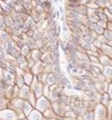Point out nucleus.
Listing matches in <instances>:
<instances>
[{
  "mask_svg": "<svg viewBox=\"0 0 112 120\" xmlns=\"http://www.w3.org/2000/svg\"><path fill=\"white\" fill-rule=\"evenodd\" d=\"M0 118L2 119H6V120H17V116L14 112L6 110V111H2L0 112Z\"/></svg>",
  "mask_w": 112,
  "mask_h": 120,
  "instance_id": "obj_1",
  "label": "nucleus"
},
{
  "mask_svg": "<svg viewBox=\"0 0 112 120\" xmlns=\"http://www.w3.org/2000/svg\"><path fill=\"white\" fill-rule=\"evenodd\" d=\"M30 120H41V116L37 111H33L32 114L30 115Z\"/></svg>",
  "mask_w": 112,
  "mask_h": 120,
  "instance_id": "obj_2",
  "label": "nucleus"
},
{
  "mask_svg": "<svg viewBox=\"0 0 112 120\" xmlns=\"http://www.w3.org/2000/svg\"><path fill=\"white\" fill-rule=\"evenodd\" d=\"M96 120H97L98 118H100V117H102L103 115H104V111H103V108H102V106H99L98 108H97V111H96Z\"/></svg>",
  "mask_w": 112,
  "mask_h": 120,
  "instance_id": "obj_3",
  "label": "nucleus"
},
{
  "mask_svg": "<svg viewBox=\"0 0 112 120\" xmlns=\"http://www.w3.org/2000/svg\"><path fill=\"white\" fill-rule=\"evenodd\" d=\"M85 119L86 120H93V114H91V113L88 114V115H86Z\"/></svg>",
  "mask_w": 112,
  "mask_h": 120,
  "instance_id": "obj_4",
  "label": "nucleus"
},
{
  "mask_svg": "<svg viewBox=\"0 0 112 120\" xmlns=\"http://www.w3.org/2000/svg\"><path fill=\"white\" fill-rule=\"evenodd\" d=\"M30 108H32V107H30L29 104H26V106H25V111H26V113H28V112H29V110H30Z\"/></svg>",
  "mask_w": 112,
  "mask_h": 120,
  "instance_id": "obj_5",
  "label": "nucleus"
},
{
  "mask_svg": "<svg viewBox=\"0 0 112 120\" xmlns=\"http://www.w3.org/2000/svg\"><path fill=\"white\" fill-rule=\"evenodd\" d=\"M9 53H11L12 51V45H11V43H8V50H7Z\"/></svg>",
  "mask_w": 112,
  "mask_h": 120,
  "instance_id": "obj_6",
  "label": "nucleus"
},
{
  "mask_svg": "<svg viewBox=\"0 0 112 120\" xmlns=\"http://www.w3.org/2000/svg\"><path fill=\"white\" fill-rule=\"evenodd\" d=\"M5 78H6V80H8V81H11V80H12V77L10 76L9 74H6V76H5Z\"/></svg>",
  "mask_w": 112,
  "mask_h": 120,
  "instance_id": "obj_7",
  "label": "nucleus"
},
{
  "mask_svg": "<svg viewBox=\"0 0 112 120\" xmlns=\"http://www.w3.org/2000/svg\"><path fill=\"white\" fill-rule=\"evenodd\" d=\"M1 34H2V38L4 39V41H6V39H7V34H5V33H2Z\"/></svg>",
  "mask_w": 112,
  "mask_h": 120,
  "instance_id": "obj_8",
  "label": "nucleus"
},
{
  "mask_svg": "<svg viewBox=\"0 0 112 120\" xmlns=\"http://www.w3.org/2000/svg\"><path fill=\"white\" fill-rule=\"evenodd\" d=\"M3 28H4V25L1 22H0V29H3Z\"/></svg>",
  "mask_w": 112,
  "mask_h": 120,
  "instance_id": "obj_9",
  "label": "nucleus"
},
{
  "mask_svg": "<svg viewBox=\"0 0 112 120\" xmlns=\"http://www.w3.org/2000/svg\"><path fill=\"white\" fill-rule=\"evenodd\" d=\"M0 56L3 57V54H2V51H1V49H0Z\"/></svg>",
  "mask_w": 112,
  "mask_h": 120,
  "instance_id": "obj_10",
  "label": "nucleus"
}]
</instances>
